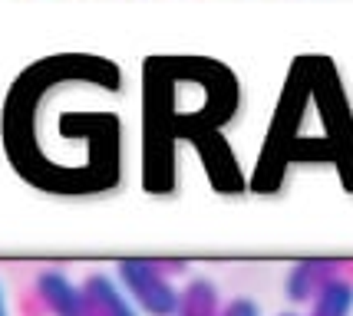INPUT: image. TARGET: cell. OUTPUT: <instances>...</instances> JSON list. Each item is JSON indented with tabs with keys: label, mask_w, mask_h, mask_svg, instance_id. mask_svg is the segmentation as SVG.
Instances as JSON below:
<instances>
[{
	"label": "cell",
	"mask_w": 353,
	"mask_h": 316,
	"mask_svg": "<svg viewBox=\"0 0 353 316\" xmlns=\"http://www.w3.org/2000/svg\"><path fill=\"white\" fill-rule=\"evenodd\" d=\"M83 293H86L96 316H142V310L132 303L123 284L109 273H90L83 280Z\"/></svg>",
	"instance_id": "cell-4"
},
{
	"label": "cell",
	"mask_w": 353,
	"mask_h": 316,
	"mask_svg": "<svg viewBox=\"0 0 353 316\" xmlns=\"http://www.w3.org/2000/svg\"><path fill=\"white\" fill-rule=\"evenodd\" d=\"M307 306V316H353V277H334Z\"/></svg>",
	"instance_id": "cell-5"
},
{
	"label": "cell",
	"mask_w": 353,
	"mask_h": 316,
	"mask_svg": "<svg viewBox=\"0 0 353 316\" xmlns=\"http://www.w3.org/2000/svg\"><path fill=\"white\" fill-rule=\"evenodd\" d=\"M0 316H10V310H7V297H3V286H0Z\"/></svg>",
	"instance_id": "cell-8"
},
{
	"label": "cell",
	"mask_w": 353,
	"mask_h": 316,
	"mask_svg": "<svg viewBox=\"0 0 353 316\" xmlns=\"http://www.w3.org/2000/svg\"><path fill=\"white\" fill-rule=\"evenodd\" d=\"M218 316H261V306L251 297H234V300L221 303V313Z\"/></svg>",
	"instance_id": "cell-7"
},
{
	"label": "cell",
	"mask_w": 353,
	"mask_h": 316,
	"mask_svg": "<svg viewBox=\"0 0 353 316\" xmlns=\"http://www.w3.org/2000/svg\"><path fill=\"white\" fill-rule=\"evenodd\" d=\"M281 316H301V313H281Z\"/></svg>",
	"instance_id": "cell-9"
},
{
	"label": "cell",
	"mask_w": 353,
	"mask_h": 316,
	"mask_svg": "<svg viewBox=\"0 0 353 316\" xmlns=\"http://www.w3.org/2000/svg\"><path fill=\"white\" fill-rule=\"evenodd\" d=\"M37 297L50 316H96L83 293V284H73L63 271H43L37 277Z\"/></svg>",
	"instance_id": "cell-2"
},
{
	"label": "cell",
	"mask_w": 353,
	"mask_h": 316,
	"mask_svg": "<svg viewBox=\"0 0 353 316\" xmlns=\"http://www.w3.org/2000/svg\"><path fill=\"white\" fill-rule=\"evenodd\" d=\"M343 260H301L288 271V280H284V293L291 303H310L317 293L323 290V284H330L334 277L343 273Z\"/></svg>",
	"instance_id": "cell-3"
},
{
	"label": "cell",
	"mask_w": 353,
	"mask_h": 316,
	"mask_svg": "<svg viewBox=\"0 0 353 316\" xmlns=\"http://www.w3.org/2000/svg\"><path fill=\"white\" fill-rule=\"evenodd\" d=\"M116 280L145 316H179L182 310V290L159 260H119Z\"/></svg>",
	"instance_id": "cell-1"
},
{
	"label": "cell",
	"mask_w": 353,
	"mask_h": 316,
	"mask_svg": "<svg viewBox=\"0 0 353 316\" xmlns=\"http://www.w3.org/2000/svg\"><path fill=\"white\" fill-rule=\"evenodd\" d=\"M221 313V300L212 280L205 277H192L188 286L182 290V310L179 316H218Z\"/></svg>",
	"instance_id": "cell-6"
}]
</instances>
